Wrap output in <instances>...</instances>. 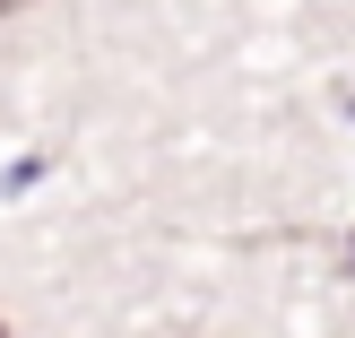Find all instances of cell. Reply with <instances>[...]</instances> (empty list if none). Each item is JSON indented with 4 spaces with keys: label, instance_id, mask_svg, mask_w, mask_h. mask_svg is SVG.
Instances as JSON below:
<instances>
[{
    "label": "cell",
    "instance_id": "6da1fadb",
    "mask_svg": "<svg viewBox=\"0 0 355 338\" xmlns=\"http://www.w3.org/2000/svg\"><path fill=\"white\" fill-rule=\"evenodd\" d=\"M347 278H355V235H347Z\"/></svg>",
    "mask_w": 355,
    "mask_h": 338
},
{
    "label": "cell",
    "instance_id": "7a4b0ae2",
    "mask_svg": "<svg viewBox=\"0 0 355 338\" xmlns=\"http://www.w3.org/2000/svg\"><path fill=\"white\" fill-rule=\"evenodd\" d=\"M0 338H9V321H0Z\"/></svg>",
    "mask_w": 355,
    "mask_h": 338
}]
</instances>
